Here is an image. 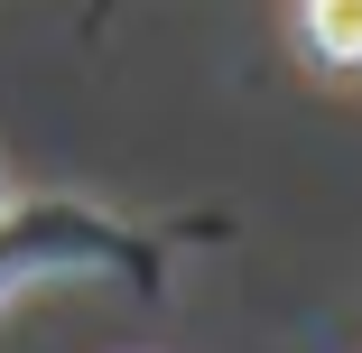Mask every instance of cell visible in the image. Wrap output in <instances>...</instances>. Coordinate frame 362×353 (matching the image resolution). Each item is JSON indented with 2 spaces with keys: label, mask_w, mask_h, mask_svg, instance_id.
<instances>
[{
  "label": "cell",
  "mask_w": 362,
  "mask_h": 353,
  "mask_svg": "<svg viewBox=\"0 0 362 353\" xmlns=\"http://www.w3.org/2000/svg\"><path fill=\"white\" fill-rule=\"evenodd\" d=\"M307 47L325 65H362V0H307Z\"/></svg>",
  "instance_id": "cell-1"
},
{
  "label": "cell",
  "mask_w": 362,
  "mask_h": 353,
  "mask_svg": "<svg viewBox=\"0 0 362 353\" xmlns=\"http://www.w3.org/2000/svg\"><path fill=\"white\" fill-rule=\"evenodd\" d=\"M0 204H10V195H0Z\"/></svg>",
  "instance_id": "cell-2"
}]
</instances>
